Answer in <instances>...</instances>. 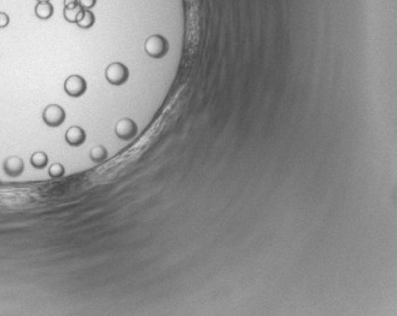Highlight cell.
Masks as SVG:
<instances>
[{
  "label": "cell",
  "instance_id": "cell-1",
  "mask_svg": "<svg viewBox=\"0 0 397 316\" xmlns=\"http://www.w3.org/2000/svg\"><path fill=\"white\" fill-rule=\"evenodd\" d=\"M145 50L151 58H163L168 52V43L163 35L155 34L147 38L145 42Z\"/></svg>",
  "mask_w": 397,
  "mask_h": 316
},
{
  "label": "cell",
  "instance_id": "cell-2",
  "mask_svg": "<svg viewBox=\"0 0 397 316\" xmlns=\"http://www.w3.org/2000/svg\"><path fill=\"white\" fill-rule=\"evenodd\" d=\"M42 119L48 127H59L66 121V111L59 104H49L47 106L42 113Z\"/></svg>",
  "mask_w": 397,
  "mask_h": 316
},
{
  "label": "cell",
  "instance_id": "cell-3",
  "mask_svg": "<svg viewBox=\"0 0 397 316\" xmlns=\"http://www.w3.org/2000/svg\"><path fill=\"white\" fill-rule=\"evenodd\" d=\"M128 69L125 64L119 63V62H113L106 69V79L108 83L113 84V86H121V84L126 83L128 79Z\"/></svg>",
  "mask_w": 397,
  "mask_h": 316
},
{
  "label": "cell",
  "instance_id": "cell-4",
  "mask_svg": "<svg viewBox=\"0 0 397 316\" xmlns=\"http://www.w3.org/2000/svg\"><path fill=\"white\" fill-rule=\"evenodd\" d=\"M64 92L72 98H79L87 90V82L83 77L78 74H73L64 81Z\"/></svg>",
  "mask_w": 397,
  "mask_h": 316
},
{
  "label": "cell",
  "instance_id": "cell-5",
  "mask_svg": "<svg viewBox=\"0 0 397 316\" xmlns=\"http://www.w3.org/2000/svg\"><path fill=\"white\" fill-rule=\"evenodd\" d=\"M115 133L119 139L131 141L137 135V126L134 121H131L128 118H123L117 122L115 126Z\"/></svg>",
  "mask_w": 397,
  "mask_h": 316
},
{
  "label": "cell",
  "instance_id": "cell-6",
  "mask_svg": "<svg viewBox=\"0 0 397 316\" xmlns=\"http://www.w3.org/2000/svg\"><path fill=\"white\" fill-rule=\"evenodd\" d=\"M25 164L21 157L18 156H10L3 162V170L9 177H18L23 173Z\"/></svg>",
  "mask_w": 397,
  "mask_h": 316
},
{
  "label": "cell",
  "instance_id": "cell-7",
  "mask_svg": "<svg viewBox=\"0 0 397 316\" xmlns=\"http://www.w3.org/2000/svg\"><path fill=\"white\" fill-rule=\"evenodd\" d=\"M86 138H87V135H86V131H84L83 128L79 126L70 127V128L67 130V132H66V135H64V139H66V142H67V143L72 147L82 146V144L86 142Z\"/></svg>",
  "mask_w": 397,
  "mask_h": 316
},
{
  "label": "cell",
  "instance_id": "cell-8",
  "mask_svg": "<svg viewBox=\"0 0 397 316\" xmlns=\"http://www.w3.org/2000/svg\"><path fill=\"white\" fill-rule=\"evenodd\" d=\"M96 23V15L93 14L92 10H82L79 13L78 18H77V25L78 28L83 29V30H87V29H91Z\"/></svg>",
  "mask_w": 397,
  "mask_h": 316
},
{
  "label": "cell",
  "instance_id": "cell-9",
  "mask_svg": "<svg viewBox=\"0 0 397 316\" xmlns=\"http://www.w3.org/2000/svg\"><path fill=\"white\" fill-rule=\"evenodd\" d=\"M34 13L38 19L41 21H48L54 14V6L50 4V1L47 3H38L34 8Z\"/></svg>",
  "mask_w": 397,
  "mask_h": 316
},
{
  "label": "cell",
  "instance_id": "cell-10",
  "mask_svg": "<svg viewBox=\"0 0 397 316\" xmlns=\"http://www.w3.org/2000/svg\"><path fill=\"white\" fill-rule=\"evenodd\" d=\"M30 163L35 170H43L49 163V157L43 151H37L30 157Z\"/></svg>",
  "mask_w": 397,
  "mask_h": 316
},
{
  "label": "cell",
  "instance_id": "cell-11",
  "mask_svg": "<svg viewBox=\"0 0 397 316\" xmlns=\"http://www.w3.org/2000/svg\"><path fill=\"white\" fill-rule=\"evenodd\" d=\"M107 157H108V152H107V150H106L105 146H101V144H98V146H94L91 148V151H90L91 161L99 163V162L106 161Z\"/></svg>",
  "mask_w": 397,
  "mask_h": 316
},
{
  "label": "cell",
  "instance_id": "cell-12",
  "mask_svg": "<svg viewBox=\"0 0 397 316\" xmlns=\"http://www.w3.org/2000/svg\"><path fill=\"white\" fill-rule=\"evenodd\" d=\"M82 12L81 6H75V8H64L63 10V18L68 23H77V18H78L79 13Z\"/></svg>",
  "mask_w": 397,
  "mask_h": 316
},
{
  "label": "cell",
  "instance_id": "cell-13",
  "mask_svg": "<svg viewBox=\"0 0 397 316\" xmlns=\"http://www.w3.org/2000/svg\"><path fill=\"white\" fill-rule=\"evenodd\" d=\"M48 172H49V176L52 179H61L62 176H64V173H66V168L62 163H53L49 167Z\"/></svg>",
  "mask_w": 397,
  "mask_h": 316
},
{
  "label": "cell",
  "instance_id": "cell-14",
  "mask_svg": "<svg viewBox=\"0 0 397 316\" xmlns=\"http://www.w3.org/2000/svg\"><path fill=\"white\" fill-rule=\"evenodd\" d=\"M78 4L82 10H91L96 6L97 0H78Z\"/></svg>",
  "mask_w": 397,
  "mask_h": 316
},
{
  "label": "cell",
  "instance_id": "cell-15",
  "mask_svg": "<svg viewBox=\"0 0 397 316\" xmlns=\"http://www.w3.org/2000/svg\"><path fill=\"white\" fill-rule=\"evenodd\" d=\"M9 23H10V18H9V15L4 12H0V29L6 28V26L9 25Z\"/></svg>",
  "mask_w": 397,
  "mask_h": 316
},
{
  "label": "cell",
  "instance_id": "cell-16",
  "mask_svg": "<svg viewBox=\"0 0 397 316\" xmlns=\"http://www.w3.org/2000/svg\"><path fill=\"white\" fill-rule=\"evenodd\" d=\"M63 5L64 8H75V6H79L78 0H63Z\"/></svg>",
  "mask_w": 397,
  "mask_h": 316
},
{
  "label": "cell",
  "instance_id": "cell-17",
  "mask_svg": "<svg viewBox=\"0 0 397 316\" xmlns=\"http://www.w3.org/2000/svg\"><path fill=\"white\" fill-rule=\"evenodd\" d=\"M38 3H47V1H50V0H37Z\"/></svg>",
  "mask_w": 397,
  "mask_h": 316
}]
</instances>
